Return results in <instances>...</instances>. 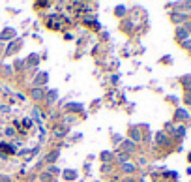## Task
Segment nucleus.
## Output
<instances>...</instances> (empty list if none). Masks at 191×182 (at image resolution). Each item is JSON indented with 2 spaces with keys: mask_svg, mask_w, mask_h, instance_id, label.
I'll use <instances>...</instances> for the list:
<instances>
[{
  "mask_svg": "<svg viewBox=\"0 0 191 182\" xmlns=\"http://www.w3.org/2000/svg\"><path fill=\"white\" fill-rule=\"evenodd\" d=\"M66 178H75V171H68L66 173Z\"/></svg>",
  "mask_w": 191,
  "mask_h": 182,
  "instance_id": "nucleus-12",
  "label": "nucleus"
},
{
  "mask_svg": "<svg viewBox=\"0 0 191 182\" xmlns=\"http://www.w3.org/2000/svg\"><path fill=\"white\" fill-rule=\"evenodd\" d=\"M124 145H126V148H127V150H131V148H133V143H131V141H126Z\"/></svg>",
  "mask_w": 191,
  "mask_h": 182,
  "instance_id": "nucleus-13",
  "label": "nucleus"
},
{
  "mask_svg": "<svg viewBox=\"0 0 191 182\" xmlns=\"http://www.w3.org/2000/svg\"><path fill=\"white\" fill-rule=\"evenodd\" d=\"M56 158H58V152H51V154L47 156V162H54Z\"/></svg>",
  "mask_w": 191,
  "mask_h": 182,
  "instance_id": "nucleus-10",
  "label": "nucleus"
},
{
  "mask_svg": "<svg viewBox=\"0 0 191 182\" xmlns=\"http://www.w3.org/2000/svg\"><path fill=\"white\" fill-rule=\"evenodd\" d=\"M184 88L191 90V77H184Z\"/></svg>",
  "mask_w": 191,
  "mask_h": 182,
  "instance_id": "nucleus-7",
  "label": "nucleus"
},
{
  "mask_svg": "<svg viewBox=\"0 0 191 182\" xmlns=\"http://www.w3.org/2000/svg\"><path fill=\"white\" fill-rule=\"evenodd\" d=\"M182 47L187 49V51H191V38H187L186 41H182Z\"/></svg>",
  "mask_w": 191,
  "mask_h": 182,
  "instance_id": "nucleus-9",
  "label": "nucleus"
},
{
  "mask_svg": "<svg viewBox=\"0 0 191 182\" xmlns=\"http://www.w3.org/2000/svg\"><path fill=\"white\" fill-rule=\"evenodd\" d=\"M122 169H124L126 173H133V171H135V167H133L131 163H124V167H122Z\"/></svg>",
  "mask_w": 191,
  "mask_h": 182,
  "instance_id": "nucleus-6",
  "label": "nucleus"
},
{
  "mask_svg": "<svg viewBox=\"0 0 191 182\" xmlns=\"http://www.w3.org/2000/svg\"><path fill=\"white\" fill-rule=\"evenodd\" d=\"M155 139H158V143H165V141H167V137H165L163 134H158V137H155Z\"/></svg>",
  "mask_w": 191,
  "mask_h": 182,
  "instance_id": "nucleus-11",
  "label": "nucleus"
},
{
  "mask_svg": "<svg viewBox=\"0 0 191 182\" xmlns=\"http://www.w3.org/2000/svg\"><path fill=\"white\" fill-rule=\"evenodd\" d=\"M124 182H133V180H131V178H127V180H124Z\"/></svg>",
  "mask_w": 191,
  "mask_h": 182,
  "instance_id": "nucleus-15",
  "label": "nucleus"
},
{
  "mask_svg": "<svg viewBox=\"0 0 191 182\" xmlns=\"http://www.w3.org/2000/svg\"><path fill=\"white\" fill-rule=\"evenodd\" d=\"M184 28H186V30H187V34H189V32H191V23H187L186 26H184Z\"/></svg>",
  "mask_w": 191,
  "mask_h": 182,
  "instance_id": "nucleus-14",
  "label": "nucleus"
},
{
  "mask_svg": "<svg viewBox=\"0 0 191 182\" xmlns=\"http://www.w3.org/2000/svg\"><path fill=\"white\" fill-rule=\"evenodd\" d=\"M32 98H34V100H41V98H43V90L34 88V90H32Z\"/></svg>",
  "mask_w": 191,
  "mask_h": 182,
  "instance_id": "nucleus-3",
  "label": "nucleus"
},
{
  "mask_svg": "<svg viewBox=\"0 0 191 182\" xmlns=\"http://www.w3.org/2000/svg\"><path fill=\"white\" fill-rule=\"evenodd\" d=\"M184 101H186L187 105H191V90H186V96H184Z\"/></svg>",
  "mask_w": 191,
  "mask_h": 182,
  "instance_id": "nucleus-8",
  "label": "nucleus"
},
{
  "mask_svg": "<svg viewBox=\"0 0 191 182\" xmlns=\"http://www.w3.org/2000/svg\"><path fill=\"white\" fill-rule=\"evenodd\" d=\"M171 19L174 21V23H184V21H186V15H182V13H172Z\"/></svg>",
  "mask_w": 191,
  "mask_h": 182,
  "instance_id": "nucleus-2",
  "label": "nucleus"
},
{
  "mask_svg": "<svg viewBox=\"0 0 191 182\" xmlns=\"http://www.w3.org/2000/svg\"><path fill=\"white\" fill-rule=\"evenodd\" d=\"M189 38V34H187V30L184 28V26H180L178 30H176V40H180V41H186Z\"/></svg>",
  "mask_w": 191,
  "mask_h": 182,
  "instance_id": "nucleus-1",
  "label": "nucleus"
},
{
  "mask_svg": "<svg viewBox=\"0 0 191 182\" xmlns=\"http://www.w3.org/2000/svg\"><path fill=\"white\" fill-rule=\"evenodd\" d=\"M176 116H178V118H187L189 115H187V111H184V109H178V111H176Z\"/></svg>",
  "mask_w": 191,
  "mask_h": 182,
  "instance_id": "nucleus-4",
  "label": "nucleus"
},
{
  "mask_svg": "<svg viewBox=\"0 0 191 182\" xmlns=\"http://www.w3.org/2000/svg\"><path fill=\"white\" fill-rule=\"evenodd\" d=\"M174 134H176V135H178V137H182L184 134H186V128H184V126H178V128H176V130H174Z\"/></svg>",
  "mask_w": 191,
  "mask_h": 182,
  "instance_id": "nucleus-5",
  "label": "nucleus"
}]
</instances>
